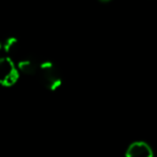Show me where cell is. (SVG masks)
Here are the masks:
<instances>
[{"instance_id": "2", "label": "cell", "mask_w": 157, "mask_h": 157, "mask_svg": "<svg viewBox=\"0 0 157 157\" xmlns=\"http://www.w3.org/2000/svg\"><path fill=\"white\" fill-rule=\"evenodd\" d=\"M18 78V72L14 63L8 57L0 60V82L5 86H12Z\"/></svg>"}, {"instance_id": "6", "label": "cell", "mask_w": 157, "mask_h": 157, "mask_svg": "<svg viewBox=\"0 0 157 157\" xmlns=\"http://www.w3.org/2000/svg\"><path fill=\"white\" fill-rule=\"evenodd\" d=\"M102 1H108V0H102Z\"/></svg>"}, {"instance_id": "1", "label": "cell", "mask_w": 157, "mask_h": 157, "mask_svg": "<svg viewBox=\"0 0 157 157\" xmlns=\"http://www.w3.org/2000/svg\"><path fill=\"white\" fill-rule=\"evenodd\" d=\"M42 82L48 90H55L61 85V78L57 68L50 61H44L39 66L38 70Z\"/></svg>"}, {"instance_id": "3", "label": "cell", "mask_w": 157, "mask_h": 157, "mask_svg": "<svg viewBox=\"0 0 157 157\" xmlns=\"http://www.w3.org/2000/svg\"><path fill=\"white\" fill-rule=\"evenodd\" d=\"M126 155L129 157H151L153 152L145 142H133L127 148Z\"/></svg>"}, {"instance_id": "4", "label": "cell", "mask_w": 157, "mask_h": 157, "mask_svg": "<svg viewBox=\"0 0 157 157\" xmlns=\"http://www.w3.org/2000/svg\"><path fill=\"white\" fill-rule=\"evenodd\" d=\"M18 69L23 72V73L27 74V75H33L35 73H37L39 70V66H36L29 59H22L18 63Z\"/></svg>"}, {"instance_id": "5", "label": "cell", "mask_w": 157, "mask_h": 157, "mask_svg": "<svg viewBox=\"0 0 157 157\" xmlns=\"http://www.w3.org/2000/svg\"><path fill=\"white\" fill-rule=\"evenodd\" d=\"M16 42H17V41H16L14 38H10V39L6 40V41L3 42V44H2L3 51H5V52H7V53H10L14 48H15Z\"/></svg>"}]
</instances>
